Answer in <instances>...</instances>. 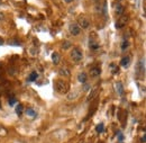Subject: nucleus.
I'll return each instance as SVG.
<instances>
[{"label": "nucleus", "instance_id": "f257e3e1", "mask_svg": "<svg viewBox=\"0 0 146 143\" xmlns=\"http://www.w3.org/2000/svg\"><path fill=\"white\" fill-rule=\"evenodd\" d=\"M54 88H55V90L57 91L58 94L61 95L68 94L69 90H70V86L64 80H56L55 83H54Z\"/></svg>", "mask_w": 146, "mask_h": 143}, {"label": "nucleus", "instance_id": "f03ea898", "mask_svg": "<svg viewBox=\"0 0 146 143\" xmlns=\"http://www.w3.org/2000/svg\"><path fill=\"white\" fill-rule=\"evenodd\" d=\"M82 58H83V53H82L81 49H79V47H74V49H72L71 51V59L73 60L74 62H79L81 61Z\"/></svg>", "mask_w": 146, "mask_h": 143}, {"label": "nucleus", "instance_id": "7ed1b4c3", "mask_svg": "<svg viewBox=\"0 0 146 143\" xmlns=\"http://www.w3.org/2000/svg\"><path fill=\"white\" fill-rule=\"evenodd\" d=\"M127 23H128V16L121 15V16L118 18V20L116 22V27L117 28H121V27H124Z\"/></svg>", "mask_w": 146, "mask_h": 143}, {"label": "nucleus", "instance_id": "20e7f679", "mask_svg": "<svg viewBox=\"0 0 146 143\" xmlns=\"http://www.w3.org/2000/svg\"><path fill=\"white\" fill-rule=\"evenodd\" d=\"M69 30H70V33H71L72 35H79L80 34V32H81V28H80V26H79L78 24H71L70 26H69Z\"/></svg>", "mask_w": 146, "mask_h": 143}, {"label": "nucleus", "instance_id": "39448f33", "mask_svg": "<svg viewBox=\"0 0 146 143\" xmlns=\"http://www.w3.org/2000/svg\"><path fill=\"white\" fill-rule=\"evenodd\" d=\"M78 25L80 27H82V28H88V27L90 26V23H89V20H88V18H85V17H80L79 18V22H78Z\"/></svg>", "mask_w": 146, "mask_h": 143}, {"label": "nucleus", "instance_id": "423d86ee", "mask_svg": "<svg viewBox=\"0 0 146 143\" xmlns=\"http://www.w3.org/2000/svg\"><path fill=\"white\" fill-rule=\"evenodd\" d=\"M100 73H101V70H100V68L99 67H93V68H91V70H90V75L91 77H98V75H100Z\"/></svg>", "mask_w": 146, "mask_h": 143}, {"label": "nucleus", "instance_id": "0eeeda50", "mask_svg": "<svg viewBox=\"0 0 146 143\" xmlns=\"http://www.w3.org/2000/svg\"><path fill=\"white\" fill-rule=\"evenodd\" d=\"M114 9H115V13L117 14V15H120V16H121V14L124 13V7L121 6V5H120L119 2H116L114 5Z\"/></svg>", "mask_w": 146, "mask_h": 143}, {"label": "nucleus", "instance_id": "6e6552de", "mask_svg": "<svg viewBox=\"0 0 146 143\" xmlns=\"http://www.w3.org/2000/svg\"><path fill=\"white\" fill-rule=\"evenodd\" d=\"M138 72L140 73V77L143 78L144 73H145V64H144V60H140L138 63Z\"/></svg>", "mask_w": 146, "mask_h": 143}, {"label": "nucleus", "instance_id": "1a4fd4ad", "mask_svg": "<svg viewBox=\"0 0 146 143\" xmlns=\"http://www.w3.org/2000/svg\"><path fill=\"white\" fill-rule=\"evenodd\" d=\"M129 62H130L129 56H124V58L121 59V61H120V65L124 67V68H127V67L129 65Z\"/></svg>", "mask_w": 146, "mask_h": 143}, {"label": "nucleus", "instance_id": "9d476101", "mask_svg": "<svg viewBox=\"0 0 146 143\" xmlns=\"http://www.w3.org/2000/svg\"><path fill=\"white\" fill-rule=\"evenodd\" d=\"M87 73H84V72H81V73H79L78 75V80L79 82H81V83H85L87 82Z\"/></svg>", "mask_w": 146, "mask_h": 143}, {"label": "nucleus", "instance_id": "9b49d317", "mask_svg": "<svg viewBox=\"0 0 146 143\" xmlns=\"http://www.w3.org/2000/svg\"><path fill=\"white\" fill-rule=\"evenodd\" d=\"M115 87H116V90H117V92H118V94H119V95H123V92H124V87H123V83H121V82H116Z\"/></svg>", "mask_w": 146, "mask_h": 143}, {"label": "nucleus", "instance_id": "f8f14e48", "mask_svg": "<svg viewBox=\"0 0 146 143\" xmlns=\"http://www.w3.org/2000/svg\"><path fill=\"white\" fill-rule=\"evenodd\" d=\"M26 114H27V116H29V117H33V118H35L36 116H37V113H36L33 108H28L26 111Z\"/></svg>", "mask_w": 146, "mask_h": 143}, {"label": "nucleus", "instance_id": "ddd939ff", "mask_svg": "<svg viewBox=\"0 0 146 143\" xmlns=\"http://www.w3.org/2000/svg\"><path fill=\"white\" fill-rule=\"evenodd\" d=\"M52 61L54 64H57L58 62H60V55H58L57 52H54L52 54Z\"/></svg>", "mask_w": 146, "mask_h": 143}, {"label": "nucleus", "instance_id": "4468645a", "mask_svg": "<svg viewBox=\"0 0 146 143\" xmlns=\"http://www.w3.org/2000/svg\"><path fill=\"white\" fill-rule=\"evenodd\" d=\"M37 77H38V73L37 72H32L30 75H29V77H28V81L29 82H33V81H35L36 79H37Z\"/></svg>", "mask_w": 146, "mask_h": 143}, {"label": "nucleus", "instance_id": "2eb2a0df", "mask_svg": "<svg viewBox=\"0 0 146 143\" xmlns=\"http://www.w3.org/2000/svg\"><path fill=\"white\" fill-rule=\"evenodd\" d=\"M96 131H97L98 133H102L104 131V125L102 123H100V124H98L97 126H96Z\"/></svg>", "mask_w": 146, "mask_h": 143}, {"label": "nucleus", "instance_id": "dca6fc26", "mask_svg": "<svg viewBox=\"0 0 146 143\" xmlns=\"http://www.w3.org/2000/svg\"><path fill=\"white\" fill-rule=\"evenodd\" d=\"M24 111V108H23V105H17L16 106V114L17 115H21V113H23Z\"/></svg>", "mask_w": 146, "mask_h": 143}, {"label": "nucleus", "instance_id": "f3484780", "mask_svg": "<svg viewBox=\"0 0 146 143\" xmlns=\"http://www.w3.org/2000/svg\"><path fill=\"white\" fill-rule=\"evenodd\" d=\"M60 75H70V71H69L68 69H60Z\"/></svg>", "mask_w": 146, "mask_h": 143}, {"label": "nucleus", "instance_id": "a211bd4d", "mask_svg": "<svg viewBox=\"0 0 146 143\" xmlns=\"http://www.w3.org/2000/svg\"><path fill=\"white\" fill-rule=\"evenodd\" d=\"M70 46H71V43L69 42V41H65V42H63V44H62V47L64 50H68Z\"/></svg>", "mask_w": 146, "mask_h": 143}, {"label": "nucleus", "instance_id": "6ab92c4d", "mask_svg": "<svg viewBox=\"0 0 146 143\" xmlns=\"http://www.w3.org/2000/svg\"><path fill=\"white\" fill-rule=\"evenodd\" d=\"M127 47H128V41H124L123 42V44H121V50H126Z\"/></svg>", "mask_w": 146, "mask_h": 143}, {"label": "nucleus", "instance_id": "aec40b11", "mask_svg": "<svg viewBox=\"0 0 146 143\" xmlns=\"http://www.w3.org/2000/svg\"><path fill=\"white\" fill-rule=\"evenodd\" d=\"M117 137H118L119 142H123V141H124V135H123L121 132H118V133H117Z\"/></svg>", "mask_w": 146, "mask_h": 143}, {"label": "nucleus", "instance_id": "412c9836", "mask_svg": "<svg viewBox=\"0 0 146 143\" xmlns=\"http://www.w3.org/2000/svg\"><path fill=\"white\" fill-rule=\"evenodd\" d=\"M16 103H17L16 98H10V99H9V105H10V106H14Z\"/></svg>", "mask_w": 146, "mask_h": 143}, {"label": "nucleus", "instance_id": "4be33fe9", "mask_svg": "<svg viewBox=\"0 0 146 143\" xmlns=\"http://www.w3.org/2000/svg\"><path fill=\"white\" fill-rule=\"evenodd\" d=\"M1 20H3V14L0 13V22H1Z\"/></svg>", "mask_w": 146, "mask_h": 143}, {"label": "nucleus", "instance_id": "5701e85b", "mask_svg": "<svg viewBox=\"0 0 146 143\" xmlns=\"http://www.w3.org/2000/svg\"><path fill=\"white\" fill-rule=\"evenodd\" d=\"M142 141H143V142H146V135H144V136H143V139H142Z\"/></svg>", "mask_w": 146, "mask_h": 143}, {"label": "nucleus", "instance_id": "b1692460", "mask_svg": "<svg viewBox=\"0 0 146 143\" xmlns=\"http://www.w3.org/2000/svg\"><path fill=\"white\" fill-rule=\"evenodd\" d=\"M2 44H3V39L0 37V45H2Z\"/></svg>", "mask_w": 146, "mask_h": 143}, {"label": "nucleus", "instance_id": "393cba45", "mask_svg": "<svg viewBox=\"0 0 146 143\" xmlns=\"http://www.w3.org/2000/svg\"><path fill=\"white\" fill-rule=\"evenodd\" d=\"M64 1H65V2H72V1H73V0H64Z\"/></svg>", "mask_w": 146, "mask_h": 143}, {"label": "nucleus", "instance_id": "a878e982", "mask_svg": "<svg viewBox=\"0 0 146 143\" xmlns=\"http://www.w3.org/2000/svg\"><path fill=\"white\" fill-rule=\"evenodd\" d=\"M94 2H97V3H98V2H99V0H94Z\"/></svg>", "mask_w": 146, "mask_h": 143}, {"label": "nucleus", "instance_id": "bb28decb", "mask_svg": "<svg viewBox=\"0 0 146 143\" xmlns=\"http://www.w3.org/2000/svg\"><path fill=\"white\" fill-rule=\"evenodd\" d=\"M116 1H117V2H119V1H121V0H116Z\"/></svg>", "mask_w": 146, "mask_h": 143}, {"label": "nucleus", "instance_id": "cd10ccee", "mask_svg": "<svg viewBox=\"0 0 146 143\" xmlns=\"http://www.w3.org/2000/svg\"><path fill=\"white\" fill-rule=\"evenodd\" d=\"M0 108H1V104H0Z\"/></svg>", "mask_w": 146, "mask_h": 143}]
</instances>
